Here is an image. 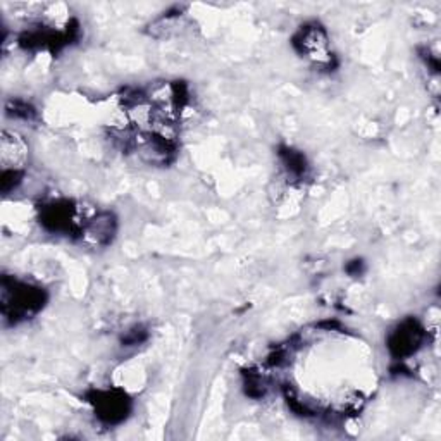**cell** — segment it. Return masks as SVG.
<instances>
[{
  "label": "cell",
  "instance_id": "obj_1",
  "mask_svg": "<svg viewBox=\"0 0 441 441\" xmlns=\"http://www.w3.org/2000/svg\"><path fill=\"white\" fill-rule=\"evenodd\" d=\"M45 300L47 297L40 288L2 277V312L6 319L17 322L30 317L43 307Z\"/></svg>",
  "mask_w": 441,
  "mask_h": 441
},
{
  "label": "cell",
  "instance_id": "obj_2",
  "mask_svg": "<svg viewBox=\"0 0 441 441\" xmlns=\"http://www.w3.org/2000/svg\"><path fill=\"white\" fill-rule=\"evenodd\" d=\"M88 402L95 409L97 418L109 426L123 422L131 411L130 398L119 390H93L88 393Z\"/></svg>",
  "mask_w": 441,
  "mask_h": 441
},
{
  "label": "cell",
  "instance_id": "obj_3",
  "mask_svg": "<svg viewBox=\"0 0 441 441\" xmlns=\"http://www.w3.org/2000/svg\"><path fill=\"white\" fill-rule=\"evenodd\" d=\"M426 331L421 322L414 317L405 319L388 336V350L397 360H404L421 349Z\"/></svg>",
  "mask_w": 441,
  "mask_h": 441
},
{
  "label": "cell",
  "instance_id": "obj_4",
  "mask_svg": "<svg viewBox=\"0 0 441 441\" xmlns=\"http://www.w3.org/2000/svg\"><path fill=\"white\" fill-rule=\"evenodd\" d=\"M40 222L54 233H78L75 226V207L71 202H52L41 207Z\"/></svg>",
  "mask_w": 441,
  "mask_h": 441
},
{
  "label": "cell",
  "instance_id": "obj_5",
  "mask_svg": "<svg viewBox=\"0 0 441 441\" xmlns=\"http://www.w3.org/2000/svg\"><path fill=\"white\" fill-rule=\"evenodd\" d=\"M116 228L117 222L114 214L102 213L97 214L93 219H90L88 224L83 228L81 235H85L95 245H109L112 242L114 235H116Z\"/></svg>",
  "mask_w": 441,
  "mask_h": 441
},
{
  "label": "cell",
  "instance_id": "obj_6",
  "mask_svg": "<svg viewBox=\"0 0 441 441\" xmlns=\"http://www.w3.org/2000/svg\"><path fill=\"white\" fill-rule=\"evenodd\" d=\"M280 159L283 161L284 168L295 178H304L305 173H307V161H305L304 155L300 152L293 150L290 147H281L280 148Z\"/></svg>",
  "mask_w": 441,
  "mask_h": 441
},
{
  "label": "cell",
  "instance_id": "obj_7",
  "mask_svg": "<svg viewBox=\"0 0 441 441\" xmlns=\"http://www.w3.org/2000/svg\"><path fill=\"white\" fill-rule=\"evenodd\" d=\"M6 110L10 117H16V119L31 121L37 117V110L30 104L23 102V100H12V102L7 104Z\"/></svg>",
  "mask_w": 441,
  "mask_h": 441
},
{
  "label": "cell",
  "instance_id": "obj_8",
  "mask_svg": "<svg viewBox=\"0 0 441 441\" xmlns=\"http://www.w3.org/2000/svg\"><path fill=\"white\" fill-rule=\"evenodd\" d=\"M245 376V386H246V395L252 398H260L266 393V384H264L262 376L255 371H248V373L243 374Z\"/></svg>",
  "mask_w": 441,
  "mask_h": 441
},
{
  "label": "cell",
  "instance_id": "obj_9",
  "mask_svg": "<svg viewBox=\"0 0 441 441\" xmlns=\"http://www.w3.org/2000/svg\"><path fill=\"white\" fill-rule=\"evenodd\" d=\"M21 182H23V171H19V169H3L2 179H0L2 192L9 193L10 190L16 188Z\"/></svg>",
  "mask_w": 441,
  "mask_h": 441
},
{
  "label": "cell",
  "instance_id": "obj_10",
  "mask_svg": "<svg viewBox=\"0 0 441 441\" xmlns=\"http://www.w3.org/2000/svg\"><path fill=\"white\" fill-rule=\"evenodd\" d=\"M147 336H148L147 329L141 328V326H135V328H131L130 331L121 338V342H123V345L126 346H133V345H138V343L145 342Z\"/></svg>",
  "mask_w": 441,
  "mask_h": 441
},
{
  "label": "cell",
  "instance_id": "obj_11",
  "mask_svg": "<svg viewBox=\"0 0 441 441\" xmlns=\"http://www.w3.org/2000/svg\"><path fill=\"white\" fill-rule=\"evenodd\" d=\"M345 269L350 276H359V274L364 271V262L362 260H352V262L346 264Z\"/></svg>",
  "mask_w": 441,
  "mask_h": 441
}]
</instances>
